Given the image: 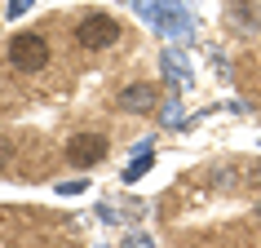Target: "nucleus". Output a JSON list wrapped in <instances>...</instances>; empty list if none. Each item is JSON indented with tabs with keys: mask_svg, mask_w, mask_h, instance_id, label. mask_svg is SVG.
Masks as SVG:
<instances>
[{
	"mask_svg": "<svg viewBox=\"0 0 261 248\" xmlns=\"http://www.w3.org/2000/svg\"><path fill=\"white\" fill-rule=\"evenodd\" d=\"M9 62L18 71H44L49 67V44H44V36H36V31L14 36L9 40Z\"/></svg>",
	"mask_w": 261,
	"mask_h": 248,
	"instance_id": "1",
	"label": "nucleus"
},
{
	"mask_svg": "<svg viewBox=\"0 0 261 248\" xmlns=\"http://www.w3.org/2000/svg\"><path fill=\"white\" fill-rule=\"evenodd\" d=\"M75 40H80L84 49H111V44L120 40V22L111 14H89V18H80Z\"/></svg>",
	"mask_w": 261,
	"mask_h": 248,
	"instance_id": "2",
	"label": "nucleus"
},
{
	"mask_svg": "<svg viewBox=\"0 0 261 248\" xmlns=\"http://www.w3.org/2000/svg\"><path fill=\"white\" fill-rule=\"evenodd\" d=\"M67 160L75 168H93L107 160V138L102 133H75V138L67 142Z\"/></svg>",
	"mask_w": 261,
	"mask_h": 248,
	"instance_id": "3",
	"label": "nucleus"
},
{
	"mask_svg": "<svg viewBox=\"0 0 261 248\" xmlns=\"http://www.w3.org/2000/svg\"><path fill=\"white\" fill-rule=\"evenodd\" d=\"M226 18H230L234 31H248V36H252V31L261 27V5L257 0H230V5H226Z\"/></svg>",
	"mask_w": 261,
	"mask_h": 248,
	"instance_id": "4",
	"label": "nucleus"
},
{
	"mask_svg": "<svg viewBox=\"0 0 261 248\" xmlns=\"http://www.w3.org/2000/svg\"><path fill=\"white\" fill-rule=\"evenodd\" d=\"M155 102H160V89L155 84H128V89H120V107L124 111H151Z\"/></svg>",
	"mask_w": 261,
	"mask_h": 248,
	"instance_id": "5",
	"label": "nucleus"
},
{
	"mask_svg": "<svg viewBox=\"0 0 261 248\" xmlns=\"http://www.w3.org/2000/svg\"><path fill=\"white\" fill-rule=\"evenodd\" d=\"M128 248H151V239H146V235H133V244Z\"/></svg>",
	"mask_w": 261,
	"mask_h": 248,
	"instance_id": "6",
	"label": "nucleus"
},
{
	"mask_svg": "<svg viewBox=\"0 0 261 248\" xmlns=\"http://www.w3.org/2000/svg\"><path fill=\"white\" fill-rule=\"evenodd\" d=\"M27 5H31V0H14V5H9V14H22Z\"/></svg>",
	"mask_w": 261,
	"mask_h": 248,
	"instance_id": "7",
	"label": "nucleus"
},
{
	"mask_svg": "<svg viewBox=\"0 0 261 248\" xmlns=\"http://www.w3.org/2000/svg\"><path fill=\"white\" fill-rule=\"evenodd\" d=\"M257 217H261V200H257Z\"/></svg>",
	"mask_w": 261,
	"mask_h": 248,
	"instance_id": "8",
	"label": "nucleus"
},
{
	"mask_svg": "<svg viewBox=\"0 0 261 248\" xmlns=\"http://www.w3.org/2000/svg\"><path fill=\"white\" fill-rule=\"evenodd\" d=\"M0 164H5V151H0Z\"/></svg>",
	"mask_w": 261,
	"mask_h": 248,
	"instance_id": "9",
	"label": "nucleus"
}]
</instances>
